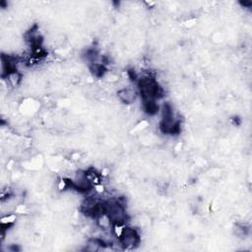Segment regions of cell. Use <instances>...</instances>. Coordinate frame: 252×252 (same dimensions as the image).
<instances>
[{"label": "cell", "instance_id": "3957f363", "mask_svg": "<svg viewBox=\"0 0 252 252\" xmlns=\"http://www.w3.org/2000/svg\"><path fill=\"white\" fill-rule=\"evenodd\" d=\"M119 97L125 102H132L135 99V93L131 90L124 89L118 92Z\"/></svg>", "mask_w": 252, "mask_h": 252}, {"label": "cell", "instance_id": "7a4b0ae2", "mask_svg": "<svg viewBox=\"0 0 252 252\" xmlns=\"http://www.w3.org/2000/svg\"><path fill=\"white\" fill-rule=\"evenodd\" d=\"M120 241V244L125 248V249H131L135 247L140 241V237L136 229L129 227V226H124L122 233L120 237L118 238Z\"/></svg>", "mask_w": 252, "mask_h": 252}, {"label": "cell", "instance_id": "6da1fadb", "mask_svg": "<svg viewBox=\"0 0 252 252\" xmlns=\"http://www.w3.org/2000/svg\"><path fill=\"white\" fill-rule=\"evenodd\" d=\"M138 86L143 101L155 100L162 96V89L158 86V82L151 76H144L139 79Z\"/></svg>", "mask_w": 252, "mask_h": 252}]
</instances>
